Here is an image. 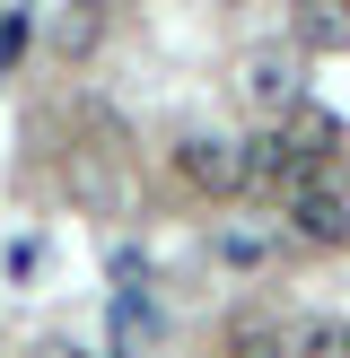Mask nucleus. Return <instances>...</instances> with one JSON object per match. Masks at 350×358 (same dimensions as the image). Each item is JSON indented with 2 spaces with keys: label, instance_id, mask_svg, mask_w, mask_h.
Returning a JSON list of instances; mask_svg holds the SVG:
<instances>
[{
  "label": "nucleus",
  "instance_id": "nucleus-1",
  "mask_svg": "<svg viewBox=\"0 0 350 358\" xmlns=\"http://www.w3.org/2000/svg\"><path fill=\"white\" fill-rule=\"evenodd\" d=\"M167 166L184 175L202 201H227V192H245V140L210 131V122H184V131L167 140Z\"/></svg>",
  "mask_w": 350,
  "mask_h": 358
},
{
  "label": "nucleus",
  "instance_id": "nucleus-2",
  "mask_svg": "<svg viewBox=\"0 0 350 358\" xmlns=\"http://www.w3.org/2000/svg\"><path fill=\"white\" fill-rule=\"evenodd\" d=\"M298 52L289 44H245L237 52V70H227V87H237V105L245 114H262V122H280V114H298Z\"/></svg>",
  "mask_w": 350,
  "mask_h": 358
},
{
  "label": "nucleus",
  "instance_id": "nucleus-3",
  "mask_svg": "<svg viewBox=\"0 0 350 358\" xmlns=\"http://www.w3.org/2000/svg\"><path fill=\"white\" fill-rule=\"evenodd\" d=\"M280 227H289L298 245H350V192L332 184V175H315V184H298L289 201H280Z\"/></svg>",
  "mask_w": 350,
  "mask_h": 358
},
{
  "label": "nucleus",
  "instance_id": "nucleus-4",
  "mask_svg": "<svg viewBox=\"0 0 350 358\" xmlns=\"http://www.w3.org/2000/svg\"><path fill=\"white\" fill-rule=\"evenodd\" d=\"M315 175H324V166L289 140V122H262V131L245 140V184H262V192H280V201H289V192L315 184Z\"/></svg>",
  "mask_w": 350,
  "mask_h": 358
},
{
  "label": "nucleus",
  "instance_id": "nucleus-5",
  "mask_svg": "<svg viewBox=\"0 0 350 358\" xmlns=\"http://www.w3.org/2000/svg\"><path fill=\"white\" fill-rule=\"evenodd\" d=\"M219 358H289V332H280L272 306H237L219 324Z\"/></svg>",
  "mask_w": 350,
  "mask_h": 358
},
{
  "label": "nucleus",
  "instance_id": "nucleus-6",
  "mask_svg": "<svg viewBox=\"0 0 350 358\" xmlns=\"http://www.w3.org/2000/svg\"><path fill=\"white\" fill-rule=\"evenodd\" d=\"M289 52L307 62V52H350V0H307V9L289 17Z\"/></svg>",
  "mask_w": 350,
  "mask_h": 358
},
{
  "label": "nucleus",
  "instance_id": "nucleus-7",
  "mask_svg": "<svg viewBox=\"0 0 350 358\" xmlns=\"http://www.w3.org/2000/svg\"><path fill=\"white\" fill-rule=\"evenodd\" d=\"M44 35H52V52H62V62H88V52H97V35H105V9H62Z\"/></svg>",
  "mask_w": 350,
  "mask_h": 358
},
{
  "label": "nucleus",
  "instance_id": "nucleus-8",
  "mask_svg": "<svg viewBox=\"0 0 350 358\" xmlns=\"http://www.w3.org/2000/svg\"><path fill=\"white\" fill-rule=\"evenodd\" d=\"M298 358H350V324H307L298 332Z\"/></svg>",
  "mask_w": 350,
  "mask_h": 358
},
{
  "label": "nucleus",
  "instance_id": "nucleus-9",
  "mask_svg": "<svg viewBox=\"0 0 350 358\" xmlns=\"http://www.w3.org/2000/svg\"><path fill=\"white\" fill-rule=\"evenodd\" d=\"M27 35H35V17H0V70L27 52Z\"/></svg>",
  "mask_w": 350,
  "mask_h": 358
},
{
  "label": "nucleus",
  "instance_id": "nucleus-10",
  "mask_svg": "<svg viewBox=\"0 0 350 358\" xmlns=\"http://www.w3.org/2000/svg\"><path fill=\"white\" fill-rule=\"evenodd\" d=\"M27 358H97V350H88V341H70V332H44Z\"/></svg>",
  "mask_w": 350,
  "mask_h": 358
}]
</instances>
